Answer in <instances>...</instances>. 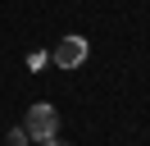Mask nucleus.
Masks as SVG:
<instances>
[{
	"instance_id": "nucleus-1",
	"label": "nucleus",
	"mask_w": 150,
	"mask_h": 146,
	"mask_svg": "<svg viewBox=\"0 0 150 146\" xmlns=\"http://www.w3.org/2000/svg\"><path fill=\"white\" fill-rule=\"evenodd\" d=\"M55 128H59V114H55V105H46V100H37V105L28 110V119H23L28 142H50Z\"/></svg>"
},
{
	"instance_id": "nucleus-2",
	"label": "nucleus",
	"mask_w": 150,
	"mask_h": 146,
	"mask_svg": "<svg viewBox=\"0 0 150 146\" xmlns=\"http://www.w3.org/2000/svg\"><path fill=\"white\" fill-rule=\"evenodd\" d=\"M86 55H91V46H86V36H77V32H68L64 41L50 50V59L59 64V69H77V64H86Z\"/></svg>"
},
{
	"instance_id": "nucleus-3",
	"label": "nucleus",
	"mask_w": 150,
	"mask_h": 146,
	"mask_svg": "<svg viewBox=\"0 0 150 146\" xmlns=\"http://www.w3.org/2000/svg\"><path fill=\"white\" fill-rule=\"evenodd\" d=\"M46 59H50L46 50H32V55H28V69H41V64H46Z\"/></svg>"
},
{
	"instance_id": "nucleus-4",
	"label": "nucleus",
	"mask_w": 150,
	"mask_h": 146,
	"mask_svg": "<svg viewBox=\"0 0 150 146\" xmlns=\"http://www.w3.org/2000/svg\"><path fill=\"white\" fill-rule=\"evenodd\" d=\"M9 146H28V132L23 128H9Z\"/></svg>"
},
{
	"instance_id": "nucleus-5",
	"label": "nucleus",
	"mask_w": 150,
	"mask_h": 146,
	"mask_svg": "<svg viewBox=\"0 0 150 146\" xmlns=\"http://www.w3.org/2000/svg\"><path fill=\"white\" fill-rule=\"evenodd\" d=\"M41 146H68V142H55V137H50V142H41Z\"/></svg>"
}]
</instances>
